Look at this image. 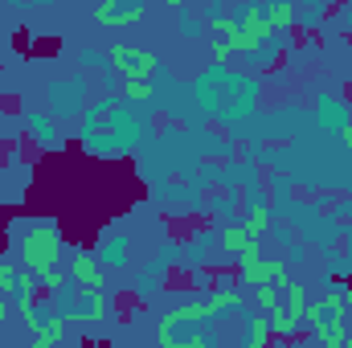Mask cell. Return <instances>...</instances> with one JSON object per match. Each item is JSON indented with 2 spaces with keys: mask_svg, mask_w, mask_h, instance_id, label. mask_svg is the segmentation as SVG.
Masks as SVG:
<instances>
[{
  "mask_svg": "<svg viewBox=\"0 0 352 348\" xmlns=\"http://www.w3.org/2000/svg\"><path fill=\"white\" fill-rule=\"evenodd\" d=\"M21 259L29 262V270L41 279L45 270H54L58 259H62V234L54 221H33L21 238Z\"/></svg>",
  "mask_w": 352,
  "mask_h": 348,
  "instance_id": "1",
  "label": "cell"
},
{
  "mask_svg": "<svg viewBox=\"0 0 352 348\" xmlns=\"http://www.w3.org/2000/svg\"><path fill=\"white\" fill-rule=\"evenodd\" d=\"M111 62H115V70L127 83H148V74L156 70V54L152 50H140V45H115L111 50Z\"/></svg>",
  "mask_w": 352,
  "mask_h": 348,
  "instance_id": "2",
  "label": "cell"
},
{
  "mask_svg": "<svg viewBox=\"0 0 352 348\" xmlns=\"http://www.w3.org/2000/svg\"><path fill=\"white\" fill-rule=\"evenodd\" d=\"M144 17V4H115V0H102L94 8V21L98 25H135Z\"/></svg>",
  "mask_w": 352,
  "mask_h": 348,
  "instance_id": "3",
  "label": "cell"
},
{
  "mask_svg": "<svg viewBox=\"0 0 352 348\" xmlns=\"http://www.w3.org/2000/svg\"><path fill=\"white\" fill-rule=\"evenodd\" d=\"M234 21H238V29H242V33H250V37H258V41H266V37H270L266 8H258V4H242V8L234 12Z\"/></svg>",
  "mask_w": 352,
  "mask_h": 348,
  "instance_id": "4",
  "label": "cell"
},
{
  "mask_svg": "<svg viewBox=\"0 0 352 348\" xmlns=\"http://www.w3.org/2000/svg\"><path fill=\"white\" fill-rule=\"evenodd\" d=\"M70 279H74V283H82L87 291H98V287H102V266H98L94 254H74Z\"/></svg>",
  "mask_w": 352,
  "mask_h": 348,
  "instance_id": "5",
  "label": "cell"
},
{
  "mask_svg": "<svg viewBox=\"0 0 352 348\" xmlns=\"http://www.w3.org/2000/svg\"><path fill=\"white\" fill-rule=\"evenodd\" d=\"M102 312H107V299L98 295V291H78L74 295V307L66 312V320H102Z\"/></svg>",
  "mask_w": 352,
  "mask_h": 348,
  "instance_id": "6",
  "label": "cell"
},
{
  "mask_svg": "<svg viewBox=\"0 0 352 348\" xmlns=\"http://www.w3.org/2000/svg\"><path fill=\"white\" fill-rule=\"evenodd\" d=\"M250 242H254V238L246 234V226H226V230H221V250H226V254H234V259H238Z\"/></svg>",
  "mask_w": 352,
  "mask_h": 348,
  "instance_id": "7",
  "label": "cell"
},
{
  "mask_svg": "<svg viewBox=\"0 0 352 348\" xmlns=\"http://www.w3.org/2000/svg\"><path fill=\"white\" fill-rule=\"evenodd\" d=\"M295 17H299V8H295V4H287V0H278V4H270V8H266L270 33H274V29H291V25H295Z\"/></svg>",
  "mask_w": 352,
  "mask_h": 348,
  "instance_id": "8",
  "label": "cell"
},
{
  "mask_svg": "<svg viewBox=\"0 0 352 348\" xmlns=\"http://www.w3.org/2000/svg\"><path fill=\"white\" fill-rule=\"evenodd\" d=\"M344 340H349V328H344L340 320H332V324H324V328L316 332V345L320 348H344Z\"/></svg>",
  "mask_w": 352,
  "mask_h": 348,
  "instance_id": "9",
  "label": "cell"
},
{
  "mask_svg": "<svg viewBox=\"0 0 352 348\" xmlns=\"http://www.w3.org/2000/svg\"><path fill=\"white\" fill-rule=\"evenodd\" d=\"M266 324H270V336H291V332L299 328V320H295V316H291L287 307L270 312V320H266Z\"/></svg>",
  "mask_w": 352,
  "mask_h": 348,
  "instance_id": "10",
  "label": "cell"
},
{
  "mask_svg": "<svg viewBox=\"0 0 352 348\" xmlns=\"http://www.w3.org/2000/svg\"><path fill=\"white\" fill-rule=\"evenodd\" d=\"M242 226H246V234L258 242V238L266 234V226H270V209H266V205H254V209H250V217H246Z\"/></svg>",
  "mask_w": 352,
  "mask_h": 348,
  "instance_id": "11",
  "label": "cell"
},
{
  "mask_svg": "<svg viewBox=\"0 0 352 348\" xmlns=\"http://www.w3.org/2000/svg\"><path fill=\"white\" fill-rule=\"evenodd\" d=\"M283 291H287V312H291V316H295V320L303 324V307H307V291H303L299 283H287Z\"/></svg>",
  "mask_w": 352,
  "mask_h": 348,
  "instance_id": "12",
  "label": "cell"
},
{
  "mask_svg": "<svg viewBox=\"0 0 352 348\" xmlns=\"http://www.w3.org/2000/svg\"><path fill=\"white\" fill-rule=\"evenodd\" d=\"M270 345V324H266L263 316H254V320H250V345L246 348H266Z\"/></svg>",
  "mask_w": 352,
  "mask_h": 348,
  "instance_id": "13",
  "label": "cell"
},
{
  "mask_svg": "<svg viewBox=\"0 0 352 348\" xmlns=\"http://www.w3.org/2000/svg\"><path fill=\"white\" fill-rule=\"evenodd\" d=\"M209 29H213V33H221V41H230V37L238 33V21H234L230 12H221V17H209Z\"/></svg>",
  "mask_w": 352,
  "mask_h": 348,
  "instance_id": "14",
  "label": "cell"
},
{
  "mask_svg": "<svg viewBox=\"0 0 352 348\" xmlns=\"http://www.w3.org/2000/svg\"><path fill=\"white\" fill-rule=\"evenodd\" d=\"M12 291H21V274L8 262H0V295H12Z\"/></svg>",
  "mask_w": 352,
  "mask_h": 348,
  "instance_id": "15",
  "label": "cell"
},
{
  "mask_svg": "<svg viewBox=\"0 0 352 348\" xmlns=\"http://www.w3.org/2000/svg\"><path fill=\"white\" fill-rule=\"evenodd\" d=\"M66 279H70V274H66V270H58V266H54V270H45V274H41V279H37V283H41V287H45V291H54V295H58V291H62V287H66Z\"/></svg>",
  "mask_w": 352,
  "mask_h": 348,
  "instance_id": "16",
  "label": "cell"
},
{
  "mask_svg": "<svg viewBox=\"0 0 352 348\" xmlns=\"http://www.w3.org/2000/svg\"><path fill=\"white\" fill-rule=\"evenodd\" d=\"M258 307H263L266 316L283 307V303H278V287H258Z\"/></svg>",
  "mask_w": 352,
  "mask_h": 348,
  "instance_id": "17",
  "label": "cell"
},
{
  "mask_svg": "<svg viewBox=\"0 0 352 348\" xmlns=\"http://www.w3.org/2000/svg\"><path fill=\"white\" fill-rule=\"evenodd\" d=\"M123 98H152V87L148 83H127L123 87Z\"/></svg>",
  "mask_w": 352,
  "mask_h": 348,
  "instance_id": "18",
  "label": "cell"
},
{
  "mask_svg": "<svg viewBox=\"0 0 352 348\" xmlns=\"http://www.w3.org/2000/svg\"><path fill=\"white\" fill-rule=\"evenodd\" d=\"M230 58H234L230 41H217V45H213V62H230Z\"/></svg>",
  "mask_w": 352,
  "mask_h": 348,
  "instance_id": "19",
  "label": "cell"
},
{
  "mask_svg": "<svg viewBox=\"0 0 352 348\" xmlns=\"http://www.w3.org/2000/svg\"><path fill=\"white\" fill-rule=\"evenodd\" d=\"M4 320H8V299L0 295V324H4Z\"/></svg>",
  "mask_w": 352,
  "mask_h": 348,
  "instance_id": "20",
  "label": "cell"
},
{
  "mask_svg": "<svg viewBox=\"0 0 352 348\" xmlns=\"http://www.w3.org/2000/svg\"><path fill=\"white\" fill-rule=\"evenodd\" d=\"M340 135H344V144H349V148H352V127H344V131H340Z\"/></svg>",
  "mask_w": 352,
  "mask_h": 348,
  "instance_id": "21",
  "label": "cell"
},
{
  "mask_svg": "<svg viewBox=\"0 0 352 348\" xmlns=\"http://www.w3.org/2000/svg\"><path fill=\"white\" fill-rule=\"evenodd\" d=\"M344 348H352V336H349V340H344Z\"/></svg>",
  "mask_w": 352,
  "mask_h": 348,
  "instance_id": "22",
  "label": "cell"
},
{
  "mask_svg": "<svg viewBox=\"0 0 352 348\" xmlns=\"http://www.w3.org/2000/svg\"><path fill=\"white\" fill-rule=\"evenodd\" d=\"M209 348H221V345H209Z\"/></svg>",
  "mask_w": 352,
  "mask_h": 348,
  "instance_id": "23",
  "label": "cell"
}]
</instances>
